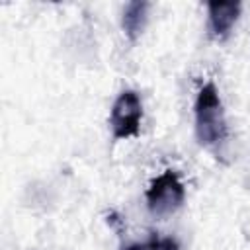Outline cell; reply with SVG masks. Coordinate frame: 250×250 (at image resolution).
I'll return each mask as SVG.
<instances>
[{
	"mask_svg": "<svg viewBox=\"0 0 250 250\" xmlns=\"http://www.w3.org/2000/svg\"><path fill=\"white\" fill-rule=\"evenodd\" d=\"M148 2H129L123 10V31L129 37V41H137L146 25L148 20Z\"/></svg>",
	"mask_w": 250,
	"mask_h": 250,
	"instance_id": "5b68a950",
	"label": "cell"
},
{
	"mask_svg": "<svg viewBox=\"0 0 250 250\" xmlns=\"http://www.w3.org/2000/svg\"><path fill=\"white\" fill-rule=\"evenodd\" d=\"M186 199V188L174 170H164L156 176L145 191V201L154 217H168L176 213Z\"/></svg>",
	"mask_w": 250,
	"mask_h": 250,
	"instance_id": "7a4b0ae2",
	"label": "cell"
},
{
	"mask_svg": "<svg viewBox=\"0 0 250 250\" xmlns=\"http://www.w3.org/2000/svg\"><path fill=\"white\" fill-rule=\"evenodd\" d=\"M240 2H209L207 25L213 39H225L240 16Z\"/></svg>",
	"mask_w": 250,
	"mask_h": 250,
	"instance_id": "277c9868",
	"label": "cell"
},
{
	"mask_svg": "<svg viewBox=\"0 0 250 250\" xmlns=\"http://www.w3.org/2000/svg\"><path fill=\"white\" fill-rule=\"evenodd\" d=\"M141 121H143V104L141 96L135 90H123L109 111V129L111 137L115 141H125L133 139L141 131Z\"/></svg>",
	"mask_w": 250,
	"mask_h": 250,
	"instance_id": "3957f363",
	"label": "cell"
},
{
	"mask_svg": "<svg viewBox=\"0 0 250 250\" xmlns=\"http://www.w3.org/2000/svg\"><path fill=\"white\" fill-rule=\"evenodd\" d=\"M123 250H180V242L172 236H158V234H152L148 236L146 240L143 242H135V244H129L127 248Z\"/></svg>",
	"mask_w": 250,
	"mask_h": 250,
	"instance_id": "8992f818",
	"label": "cell"
},
{
	"mask_svg": "<svg viewBox=\"0 0 250 250\" xmlns=\"http://www.w3.org/2000/svg\"><path fill=\"white\" fill-rule=\"evenodd\" d=\"M193 121H195V137L203 146H217L227 139L229 127L225 117L223 100L215 82H205L195 96L193 104Z\"/></svg>",
	"mask_w": 250,
	"mask_h": 250,
	"instance_id": "6da1fadb",
	"label": "cell"
}]
</instances>
